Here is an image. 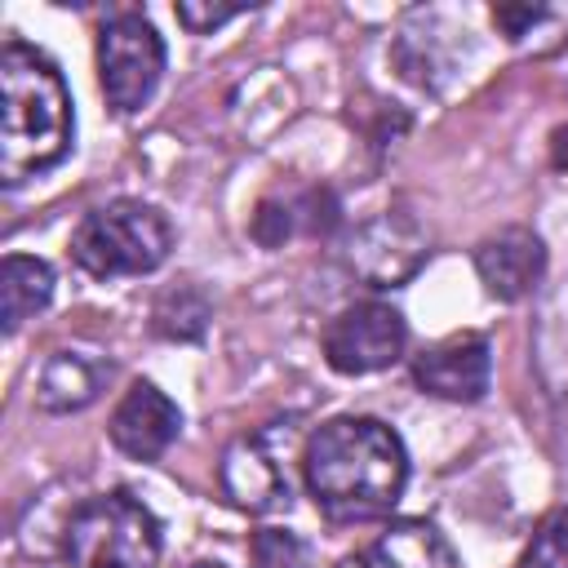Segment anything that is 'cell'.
<instances>
[{
	"label": "cell",
	"instance_id": "cell-1",
	"mask_svg": "<svg viewBox=\"0 0 568 568\" xmlns=\"http://www.w3.org/2000/svg\"><path fill=\"white\" fill-rule=\"evenodd\" d=\"M302 484L333 524L382 519L408 484L404 439L377 417H333L302 444Z\"/></svg>",
	"mask_w": 568,
	"mask_h": 568
},
{
	"label": "cell",
	"instance_id": "cell-2",
	"mask_svg": "<svg viewBox=\"0 0 568 568\" xmlns=\"http://www.w3.org/2000/svg\"><path fill=\"white\" fill-rule=\"evenodd\" d=\"M75 115L71 93L53 58L27 40H9L0 53V178L18 186L53 169L71 151Z\"/></svg>",
	"mask_w": 568,
	"mask_h": 568
},
{
	"label": "cell",
	"instance_id": "cell-3",
	"mask_svg": "<svg viewBox=\"0 0 568 568\" xmlns=\"http://www.w3.org/2000/svg\"><path fill=\"white\" fill-rule=\"evenodd\" d=\"M160 550V519L124 488L84 497L62 524L67 568H155Z\"/></svg>",
	"mask_w": 568,
	"mask_h": 568
},
{
	"label": "cell",
	"instance_id": "cell-4",
	"mask_svg": "<svg viewBox=\"0 0 568 568\" xmlns=\"http://www.w3.org/2000/svg\"><path fill=\"white\" fill-rule=\"evenodd\" d=\"M169 248H173L169 217L142 200H111L93 209L71 235V257L93 280L151 275L169 257Z\"/></svg>",
	"mask_w": 568,
	"mask_h": 568
},
{
	"label": "cell",
	"instance_id": "cell-5",
	"mask_svg": "<svg viewBox=\"0 0 568 568\" xmlns=\"http://www.w3.org/2000/svg\"><path fill=\"white\" fill-rule=\"evenodd\" d=\"M302 470V448H297V422H266L253 435H240L222 453V493L231 506L248 515H280L293 506Z\"/></svg>",
	"mask_w": 568,
	"mask_h": 568
},
{
	"label": "cell",
	"instance_id": "cell-6",
	"mask_svg": "<svg viewBox=\"0 0 568 568\" xmlns=\"http://www.w3.org/2000/svg\"><path fill=\"white\" fill-rule=\"evenodd\" d=\"M160 75H164L160 31L133 9L111 13L98 31V84L106 106L120 115H133L142 102H151Z\"/></svg>",
	"mask_w": 568,
	"mask_h": 568
},
{
	"label": "cell",
	"instance_id": "cell-7",
	"mask_svg": "<svg viewBox=\"0 0 568 568\" xmlns=\"http://www.w3.org/2000/svg\"><path fill=\"white\" fill-rule=\"evenodd\" d=\"M408 324L390 302H355L324 328V359L342 377L382 373L404 355Z\"/></svg>",
	"mask_w": 568,
	"mask_h": 568
},
{
	"label": "cell",
	"instance_id": "cell-8",
	"mask_svg": "<svg viewBox=\"0 0 568 568\" xmlns=\"http://www.w3.org/2000/svg\"><path fill=\"white\" fill-rule=\"evenodd\" d=\"M430 253V240L426 231L408 217V213H377L368 222H359L346 240V266L373 284V288H395L404 284L408 275H417V266L426 262Z\"/></svg>",
	"mask_w": 568,
	"mask_h": 568
},
{
	"label": "cell",
	"instance_id": "cell-9",
	"mask_svg": "<svg viewBox=\"0 0 568 568\" xmlns=\"http://www.w3.org/2000/svg\"><path fill=\"white\" fill-rule=\"evenodd\" d=\"M488 377H493V351L484 333H453L413 359L417 390L453 404H475L488 390Z\"/></svg>",
	"mask_w": 568,
	"mask_h": 568
},
{
	"label": "cell",
	"instance_id": "cell-10",
	"mask_svg": "<svg viewBox=\"0 0 568 568\" xmlns=\"http://www.w3.org/2000/svg\"><path fill=\"white\" fill-rule=\"evenodd\" d=\"M111 444L133 457V462H155L169 453V444L182 435V408L155 386V382H133L106 426Z\"/></svg>",
	"mask_w": 568,
	"mask_h": 568
},
{
	"label": "cell",
	"instance_id": "cell-11",
	"mask_svg": "<svg viewBox=\"0 0 568 568\" xmlns=\"http://www.w3.org/2000/svg\"><path fill=\"white\" fill-rule=\"evenodd\" d=\"M475 271L488 297L519 302L528 297L546 275V244L528 226H501L497 235H484L475 244Z\"/></svg>",
	"mask_w": 568,
	"mask_h": 568
},
{
	"label": "cell",
	"instance_id": "cell-12",
	"mask_svg": "<svg viewBox=\"0 0 568 568\" xmlns=\"http://www.w3.org/2000/svg\"><path fill=\"white\" fill-rule=\"evenodd\" d=\"M337 568H457L448 537L426 519H395L364 550L346 555Z\"/></svg>",
	"mask_w": 568,
	"mask_h": 568
},
{
	"label": "cell",
	"instance_id": "cell-13",
	"mask_svg": "<svg viewBox=\"0 0 568 568\" xmlns=\"http://www.w3.org/2000/svg\"><path fill=\"white\" fill-rule=\"evenodd\" d=\"M111 364L93 359V355H80V351H53L49 364L40 368V386H36V399L44 413H80L98 399L102 382H106Z\"/></svg>",
	"mask_w": 568,
	"mask_h": 568
},
{
	"label": "cell",
	"instance_id": "cell-14",
	"mask_svg": "<svg viewBox=\"0 0 568 568\" xmlns=\"http://www.w3.org/2000/svg\"><path fill=\"white\" fill-rule=\"evenodd\" d=\"M53 297V271L40 257L27 253H9L0 266V320L4 333H18L31 315H40Z\"/></svg>",
	"mask_w": 568,
	"mask_h": 568
},
{
	"label": "cell",
	"instance_id": "cell-15",
	"mask_svg": "<svg viewBox=\"0 0 568 568\" xmlns=\"http://www.w3.org/2000/svg\"><path fill=\"white\" fill-rule=\"evenodd\" d=\"M213 320V302L195 284H173L151 306V328L169 342H195Z\"/></svg>",
	"mask_w": 568,
	"mask_h": 568
},
{
	"label": "cell",
	"instance_id": "cell-16",
	"mask_svg": "<svg viewBox=\"0 0 568 568\" xmlns=\"http://www.w3.org/2000/svg\"><path fill=\"white\" fill-rule=\"evenodd\" d=\"M519 568H568V506L550 510L537 524V532H532Z\"/></svg>",
	"mask_w": 568,
	"mask_h": 568
},
{
	"label": "cell",
	"instance_id": "cell-17",
	"mask_svg": "<svg viewBox=\"0 0 568 568\" xmlns=\"http://www.w3.org/2000/svg\"><path fill=\"white\" fill-rule=\"evenodd\" d=\"M248 559L253 568H311L306 546L284 528H257L248 541Z\"/></svg>",
	"mask_w": 568,
	"mask_h": 568
},
{
	"label": "cell",
	"instance_id": "cell-18",
	"mask_svg": "<svg viewBox=\"0 0 568 568\" xmlns=\"http://www.w3.org/2000/svg\"><path fill=\"white\" fill-rule=\"evenodd\" d=\"M293 213H297V226L306 235H328L337 222H342V209H337V195L328 186H311L302 195H293Z\"/></svg>",
	"mask_w": 568,
	"mask_h": 568
},
{
	"label": "cell",
	"instance_id": "cell-19",
	"mask_svg": "<svg viewBox=\"0 0 568 568\" xmlns=\"http://www.w3.org/2000/svg\"><path fill=\"white\" fill-rule=\"evenodd\" d=\"M293 231H297L293 200H275V195H266V200L257 204V213H253V240H257L262 248H280Z\"/></svg>",
	"mask_w": 568,
	"mask_h": 568
},
{
	"label": "cell",
	"instance_id": "cell-20",
	"mask_svg": "<svg viewBox=\"0 0 568 568\" xmlns=\"http://www.w3.org/2000/svg\"><path fill=\"white\" fill-rule=\"evenodd\" d=\"M240 13H244V4H213V0H182L178 4V22L191 36H209V31H217L222 22H231Z\"/></svg>",
	"mask_w": 568,
	"mask_h": 568
},
{
	"label": "cell",
	"instance_id": "cell-21",
	"mask_svg": "<svg viewBox=\"0 0 568 568\" xmlns=\"http://www.w3.org/2000/svg\"><path fill=\"white\" fill-rule=\"evenodd\" d=\"M541 18H546L541 4H497V9H493V22L501 27L506 40H524Z\"/></svg>",
	"mask_w": 568,
	"mask_h": 568
},
{
	"label": "cell",
	"instance_id": "cell-22",
	"mask_svg": "<svg viewBox=\"0 0 568 568\" xmlns=\"http://www.w3.org/2000/svg\"><path fill=\"white\" fill-rule=\"evenodd\" d=\"M550 169L568 178V120H564V124L550 133Z\"/></svg>",
	"mask_w": 568,
	"mask_h": 568
},
{
	"label": "cell",
	"instance_id": "cell-23",
	"mask_svg": "<svg viewBox=\"0 0 568 568\" xmlns=\"http://www.w3.org/2000/svg\"><path fill=\"white\" fill-rule=\"evenodd\" d=\"M191 568H222V564H191Z\"/></svg>",
	"mask_w": 568,
	"mask_h": 568
}]
</instances>
